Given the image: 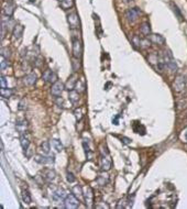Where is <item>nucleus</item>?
<instances>
[{
    "label": "nucleus",
    "instance_id": "nucleus-31",
    "mask_svg": "<svg viewBox=\"0 0 187 209\" xmlns=\"http://www.w3.org/2000/svg\"><path fill=\"white\" fill-rule=\"evenodd\" d=\"M8 66H9L8 60H6L5 57H2V56H1V62H0V67H1V69L3 71V69H6V68H8Z\"/></svg>",
    "mask_w": 187,
    "mask_h": 209
},
{
    "label": "nucleus",
    "instance_id": "nucleus-30",
    "mask_svg": "<svg viewBox=\"0 0 187 209\" xmlns=\"http://www.w3.org/2000/svg\"><path fill=\"white\" fill-rule=\"evenodd\" d=\"M1 56L5 57L6 60H8V57H10V50L7 47H2L1 49Z\"/></svg>",
    "mask_w": 187,
    "mask_h": 209
},
{
    "label": "nucleus",
    "instance_id": "nucleus-45",
    "mask_svg": "<svg viewBox=\"0 0 187 209\" xmlns=\"http://www.w3.org/2000/svg\"><path fill=\"white\" fill-rule=\"evenodd\" d=\"M5 1H11V0H5Z\"/></svg>",
    "mask_w": 187,
    "mask_h": 209
},
{
    "label": "nucleus",
    "instance_id": "nucleus-5",
    "mask_svg": "<svg viewBox=\"0 0 187 209\" xmlns=\"http://www.w3.org/2000/svg\"><path fill=\"white\" fill-rule=\"evenodd\" d=\"M64 206L67 209H75L79 206V199L76 198V196L74 195H67V197L64 200Z\"/></svg>",
    "mask_w": 187,
    "mask_h": 209
},
{
    "label": "nucleus",
    "instance_id": "nucleus-11",
    "mask_svg": "<svg viewBox=\"0 0 187 209\" xmlns=\"http://www.w3.org/2000/svg\"><path fill=\"white\" fill-rule=\"evenodd\" d=\"M77 82H78V77H77L76 74L69 76V78L67 79V82H66V84H65V89L66 90H68V91L74 90V88H76Z\"/></svg>",
    "mask_w": 187,
    "mask_h": 209
},
{
    "label": "nucleus",
    "instance_id": "nucleus-16",
    "mask_svg": "<svg viewBox=\"0 0 187 209\" xmlns=\"http://www.w3.org/2000/svg\"><path fill=\"white\" fill-rule=\"evenodd\" d=\"M43 177L44 179L46 182H49V183H51V182H53L55 179V177H56V174H55V172L54 170H44V172H43Z\"/></svg>",
    "mask_w": 187,
    "mask_h": 209
},
{
    "label": "nucleus",
    "instance_id": "nucleus-29",
    "mask_svg": "<svg viewBox=\"0 0 187 209\" xmlns=\"http://www.w3.org/2000/svg\"><path fill=\"white\" fill-rule=\"evenodd\" d=\"M76 88H77V90H78V93L85 91V80H84V78H82L80 80L77 82Z\"/></svg>",
    "mask_w": 187,
    "mask_h": 209
},
{
    "label": "nucleus",
    "instance_id": "nucleus-17",
    "mask_svg": "<svg viewBox=\"0 0 187 209\" xmlns=\"http://www.w3.org/2000/svg\"><path fill=\"white\" fill-rule=\"evenodd\" d=\"M150 40H151V42H153L154 44H159V45H163V44L165 43L164 38H163L162 35H160V34H152V35L150 36Z\"/></svg>",
    "mask_w": 187,
    "mask_h": 209
},
{
    "label": "nucleus",
    "instance_id": "nucleus-7",
    "mask_svg": "<svg viewBox=\"0 0 187 209\" xmlns=\"http://www.w3.org/2000/svg\"><path fill=\"white\" fill-rule=\"evenodd\" d=\"M141 14V11L139 8H131V9H128L126 12V18L128 19L129 22H134L135 20H138L139 16Z\"/></svg>",
    "mask_w": 187,
    "mask_h": 209
},
{
    "label": "nucleus",
    "instance_id": "nucleus-33",
    "mask_svg": "<svg viewBox=\"0 0 187 209\" xmlns=\"http://www.w3.org/2000/svg\"><path fill=\"white\" fill-rule=\"evenodd\" d=\"M0 87L1 88L8 87V82H7V79H6L5 76H1V78H0Z\"/></svg>",
    "mask_w": 187,
    "mask_h": 209
},
{
    "label": "nucleus",
    "instance_id": "nucleus-14",
    "mask_svg": "<svg viewBox=\"0 0 187 209\" xmlns=\"http://www.w3.org/2000/svg\"><path fill=\"white\" fill-rule=\"evenodd\" d=\"M16 131L20 134H24L28 130V121L27 120H19L16 123Z\"/></svg>",
    "mask_w": 187,
    "mask_h": 209
},
{
    "label": "nucleus",
    "instance_id": "nucleus-32",
    "mask_svg": "<svg viewBox=\"0 0 187 209\" xmlns=\"http://www.w3.org/2000/svg\"><path fill=\"white\" fill-rule=\"evenodd\" d=\"M97 182H98V184L100 185V186H104L107 183H108V178H106L104 179V177L101 175H99V177H98V179H97Z\"/></svg>",
    "mask_w": 187,
    "mask_h": 209
},
{
    "label": "nucleus",
    "instance_id": "nucleus-13",
    "mask_svg": "<svg viewBox=\"0 0 187 209\" xmlns=\"http://www.w3.org/2000/svg\"><path fill=\"white\" fill-rule=\"evenodd\" d=\"M34 161L38 164H47L54 163V156H44V155H35Z\"/></svg>",
    "mask_w": 187,
    "mask_h": 209
},
{
    "label": "nucleus",
    "instance_id": "nucleus-43",
    "mask_svg": "<svg viewBox=\"0 0 187 209\" xmlns=\"http://www.w3.org/2000/svg\"><path fill=\"white\" fill-rule=\"evenodd\" d=\"M118 118H119V116H116L115 119H112V122H113L115 124H118Z\"/></svg>",
    "mask_w": 187,
    "mask_h": 209
},
{
    "label": "nucleus",
    "instance_id": "nucleus-21",
    "mask_svg": "<svg viewBox=\"0 0 187 209\" xmlns=\"http://www.w3.org/2000/svg\"><path fill=\"white\" fill-rule=\"evenodd\" d=\"M140 32L142 33L143 35H145V36H148V34L151 33V28H150V24H148V22L142 23V25L140 28Z\"/></svg>",
    "mask_w": 187,
    "mask_h": 209
},
{
    "label": "nucleus",
    "instance_id": "nucleus-44",
    "mask_svg": "<svg viewBox=\"0 0 187 209\" xmlns=\"http://www.w3.org/2000/svg\"><path fill=\"white\" fill-rule=\"evenodd\" d=\"M184 138H185V142L187 143V131L185 132V135H184Z\"/></svg>",
    "mask_w": 187,
    "mask_h": 209
},
{
    "label": "nucleus",
    "instance_id": "nucleus-24",
    "mask_svg": "<svg viewBox=\"0 0 187 209\" xmlns=\"http://www.w3.org/2000/svg\"><path fill=\"white\" fill-rule=\"evenodd\" d=\"M50 150H51V146H50L49 141H43L41 143V151L43 152V154H45V155L50 154Z\"/></svg>",
    "mask_w": 187,
    "mask_h": 209
},
{
    "label": "nucleus",
    "instance_id": "nucleus-40",
    "mask_svg": "<svg viewBox=\"0 0 187 209\" xmlns=\"http://www.w3.org/2000/svg\"><path fill=\"white\" fill-rule=\"evenodd\" d=\"M173 7H174V11H175L176 13H177V16H178V19L181 20V19H182V14H181V12L178 11V9H177V7H176V6H173Z\"/></svg>",
    "mask_w": 187,
    "mask_h": 209
},
{
    "label": "nucleus",
    "instance_id": "nucleus-19",
    "mask_svg": "<svg viewBox=\"0 0 187 209\" xmlns=\"http://www.w3.org/2000/svg\"><path fill=\"white\" fill-rule=\"evenodd\" d=\"M73 194L76 196L79 200H82L84 198V192H82V188L79 185H76V186L73 187Z\"/></svg>",
    "mask_w": 187,
    "mask_h": 209
},
{
    "label": "nucleus",
    "instance_id": "nucleus-41",
    "mask_svg": "<svg viewBox=\"0 0 187 209\" xmlns=\"http://www.w3.org/2000/svg\"><path fill=\"white\" fill-rule=\"evenodd\" d=\"M121 140L123 141V143H126V144H129V143L131 142V140H130L129 138H126V137H122L121 138Z\"/></svg>",
    "mask_w": 187,
    "mask_h": 209
},
{
    "label": "nucleus",
    "instance_id": "nucleus-47",
    "mask_svg": "<svg viewBox=\"0 0 187 209\" xmlns=\"http://www.w3.org/2000/svg\"><path fill=\"white\" fill-rule=\"evenodd\" d=\"M58 1H63V0H58Z\"/></svg>",
    "mask_w": 187,
    "mask_h": 209
},
{
    "label": "nucleus",
    "instance_id": "nucleus-37",
    "mask_svg": "<svg viewBox=\"0 0 187 209\" xmlns=\"http://www.w3.org/2000/svg\"><path fill=\"white\" fill-rule=\"evenodd\" d=\"M73 69H74V72H77L79 69V63H78L77 60H74V62H73Z\"/></svg>",
    "mask_w": 187,
    "mask_h": 209
},
{
    "label": "nucleus",
    "instance_id": "nucleus-10",
    "mask_svg": "<svg viewBox=\"0 0 187 209\" xmlns=\"http://www.w3.org/2000/svg\"><path fill=\"white\" fill-rule=\"evenodd\" d=\"M42 78H43L44 80L46 82H57V75L55 74L53 71H51V69H47V71H45L43 73V75H42Z\"/></svg>",
    "mask_w": 187,
    "mask_h": 209
},
{
    "label": "nucleus",
    "instance_id": "nucleus-3",
    "mask_svg": "<svg viewBox=\"0 0 187 209\" xmlns=\"http://www.w3.org/2000/svg\"><path fill=\"white\" fill-rule=\"evenodd\" d=\"M82 192H84V199L86 201L87 207H93L94 204V192L90 186L82 187Z\"/></svg>",
    "mask_w": 187,
    "mask_h": 209
},
{
    "label": "nucleus",
    "instance_id": "nucleus-26",
    "mask_svg": "<svg viewBox=\"0 0 187 209\" xmlns=\"http://www.w3.org/2000/svg\"><path fill=\"white\" fill-rule=\"evenodd\" d=\"M52 146L54 148V150L56 152L63 151V145H62V143H60V141L56 140V139H53V140H52Z\"/></svg>",
    "mask_w": 187,
    "mask_h": 209
},
{
    "label": "nucleus",
    "instance_id": "nucleus-23",
    "mask_svg": "<svg viewBox=\"0 0 187 209\" xmlns=\"http://www.w3.org/2000/svg\"><path fill=\"white\" fill-rule=\"evenodd\" d=\"M74 6V0H63L60 1V7L64 10H68Z\"/></svg>",
    "mask_w": 187,
    "mask_h": 209
},
{
    "label": "nucleus",
    "instance_id": "nucleus-6",
    "mask_svg": "<svg viewBox=\"0 0 187 209\" xmlns=\"http://www.w3.org/2000/svg\"><path fill=\"white\" fill-rule=\"evenodd\" d=\"M82 53V42L78 38H73V55L75 58H79Z\"/></svg>",
    "mask_w": 187,
    "mask_h": 209
},
{
    "label": "nucleus",
    "instance_id": "nucleus-9",
    "mask_svg": "<svg viewBox=\"0 0 187 209\" xmlns=\"http://www.w3.org/2000/svg\"><path fill=\"white\" fill-rule=\"evenodd\" d=\"M65 89V86H64V84L62 82H54L53 85H52V88H51V94L53 95V96H55V97H58V96H60L62 95V93H63V90Z\"/></svg>",
    "mask_w": 187,
    "mask_h": 209
},
{
    "label": "nucleus",
    "instance_id": "nucleus-38",
    "mask_svg": "<svg viewBox=\"0 0 187 209\" xmlns=\"http://www.w3.org/2000/svg\"><path fill=\"white\" fill-rule=\"evenodd\" d=\"M6 29L7 28L1 23V40H3V38H5V34H6Z\"/></svg>",
    "mask_w": 187,
    "mask_h": 209
},
{
    "label": "nucleus",
    "instance_id": "nucleus-1",
    "mask_svg": "<svg viewBox=\"0 0 187 209\" xmlns=\"http://www.w3.org/2000/svg\"><path fill=\"white\" fill-rule=\"evenodd\" d=\"M100 152H101V170H108L111 168V165H112V161L109 155V152L106 146L101 145L100 146Z\"/></svg>",
    "mask_w": 187,
    "mask_h": 209
},
{
    "label": "nucleus",
    "instance_id": "nucleus-4",
    "mask_svg": "<svg viewBox=\"0 0 187 209\" xmlns=\"http://www.w3.org/2000/svg\"><path fill=\"white\" fill-rule=\"evenodd\" d=\"M165 65L168 68L170 73H176L177 72V64L175 60L173 58V55L170 54V52L165 53Z\"/></svg>",
    "mask_w": 187,
    "mask_h": 209
},
{
    "label": "nucleus",
    "instance_id": "nucleus-25",
    "mask_svg": "<svg viewBox=\"0 0 187 209\" xmlns=\"http://www.w3.org/2000/svg\"><path fill=\"white\" fill-rule=\"evenodd\" d=\"M20 143H21V146L23 150H28L29 146H30V141L25 135L22 134L21 138H20Z\"/></svg>",
    "mask_w": 187,
    "mask_h": 209
},
{
    "label": "nucleus",
    "instance_id": "nucleus-12",
    "mask_svg": "<svg viewBox=\"0 0 187 209\" xmlns=\"http://www.w3.org/2000/svg\"><path fill=\"white\" fill-rule=\"evenodd\" d=\"M66 197H67V194H66V192L64 189H57V190H55V192H53V195H52V198H53V200H54L55 203L64 201Z\"/></svg>",
    "mask_w": 187,
    "mask_h": 209
},
{
    "label": "nucleus",
    "instance_id": "nucleus-35",
    "mask_svg": "<svg viewBox=\"0 0 187 209\" xmlns=\"http://www.w3.org/2000/svg\"><path fill=\"white\" fill-rule=\"evenodd\" d=\"M66 179H67L68 183H74L76 178H75V176L73 175L72 173H67V175H66Z\"/></svg>",
    "mask_w": 187,
    "mask_h": 209
},
{
    "label": "nucleus",
    "instance_id": "nucleus-28",
    "mask_svg": "<svg viewBox=\"0 0 187 209\" xmlns=\"http://www.w3.org/2000/svg\"><path fill=\"white\" fill-rule=\"evenodd\" d=\"M21 198H22V200H23V203H25V204L31 203V196H30V194H29L28 190H24V189L22 190Z\"/></svg>",
    "mask_w": 187,
    "mask_h": 209
},
{
    "label": "nucleus",
    "instance_id": "nucleus-2",
    "mask_svg": "<svg viewBox=\"0 0 187 209\" xmlns=\"http://www.w3.org/2000/svg\"><path fill=\"white\" fill-rule=\"evenodd\" d=\"M173 87H174V90L177 91V93H181V91H183V90L185 89V87H186V79H185L184 75L178 74V75L175 77Z\"/></svg>",
    "mask_w": 187,
    "mask_h": 209
},
{
    "label": "nucleus",
    "instance_id": "nucleus-34",
    "mask_svg": "<svg viewBox=\"0 0 187 209\" xmlns=\"http://www.w3.org/2000/svg\"><path fill=\"white\" fill-rule=\"evenodd\" d=\"M132 42H133V44H134V46H141V41H140V38L139 36H133V38H132Z\"/></svg>",
    "mask_w": 187,
    "mask_h": 209
},
{
    "label": "nucleus",
    "instance_id": "nucleus-42",
    "mask_svg": "<svg viewBox=\"0 0 187 209\" xmlns=\"http://www.w3.org/2000/svg\"><path fill=\"white\" fill-rule=\"evenodd\" d=\"M56 104H58V107H63V99L58 98L57 100H56Z\"/></svg>",
    "mask_w": 187,
    "mask_h": 209
},
{
    "label": "nucleus",
    "instance_id": "nucleus-27",
    "mask_svg": "<svg viewBox=\"0 0 187 209\" xmlns=\"http://www.w3.org/2000/svg\"><path fill=\"white\" fill-rule=\"evenodd\" d=\"M69 100L73 104H76L77 101L79 100V94H78V91H74V90L69 91Z\"/></svg>",
    "mask_w": 187,
    "mask_h": 209
},
{
    "label": "nucleus",
    "instance_id": "nucleus-20",
    "mask_svg": "<svg viewBox=\"0 0 187 209\" xmlns=\"http://www.w3.org/2000/svg\"><path fill=\"white\" fill-rule=\"evenodd\" d=\"M13 12H14V5L13 3L7 5L5 7V9H3V14L6 16H11L13 14Z\"/></svg>",
    "mask_w": 187,
    "mask_h": 209
},
{
    "label": "nucleus",
    "instance_id": "nucleus-15",
    "mask_svg": "<svg viewBox=\"0 0 187 209\" xmlns=\"http://www.w3.org/2000/svg\"><path fill=\"white\" fill-rule=\"evenodd\" d=\"M22 33H23V25L21 24H16L13 28V31H12V35L14 40H20L22 36Z\"/></svg>",
    "mask_w": 187,
    "mask_h": 209
},
{
    "label": "nucleus",
    "instance_id": "nucleus-36",
    "mask_svg": "<svg viewBox=\"0 0 187 209\" xmlns=\"http://www.w3.org/2000/svg\"><path fill=\"white\" fill-rule=\"evenodd\" d=\"M19 109L20 110H25L27 109V101L23 99L20 101V104H19Z\"/></svg>",
    "mask_w": 187,
    "mask_h": 209
},
{
    "label": "nucleus",
    "instance_id": "nucleus-22",
    "mask_svg": "<svg viewBox=\"0 0 187 209\" xmlns=\"http://www.w3.org/2000/svg\"><path fill=\"white\" fill-rule=\"evenodd\" d=\"M0 95L2 98H9L13 95V90L10 88H1L0 89Z\"/></svg>",
    "mask_w": 187,
    "mask_h": 209
},
{
    "label": "nucleus",
    "instance_id": "nucleus-46",
    "mask_svg": "<svg viewBox=\"0 0 187 209\" xmlns=\"http://www.w3.org/2000/svg\"><path fill=\"white\" fill-rule=\"evenodd\" d=\"M126 1H132V0H126Z\"/></svg>",
    "mask_w": 187,
    "mask_h": 209
},
{
    "label": "nucleus",
    "instance_id": "nucleus-18",
    "mask_svg": "<svg viewBox=\"0 0 187 209\" xmlns=\"http://www.w3.org/2000/svg\"><path fill=\"white\" fill-rule=\"evenodd\" d=\"M36 79H38L36 75H35L34 73H31V74H29V75L25 76V78H24V82L28 84V85H30V86H32V85H34V84L36 82Z\"/></svg>",
    "mask_w": 187,
    "mask_h": 209
},
{
    "label": "nucleus",
    "instance_id": "nucleus-39",
    "mask_svg": "<svg viewBox=\"0 0 187 209\" xmlns=\"http://www.w3.org/2000/svg\"><path fill=\"white\" fill-rule=\"evenodd\" d=\"M82 145H84V148H85V152H86V154H88L89 152H90V150H89L88 144H86V141H84V142H82Z\"/></svg>",
    "mask_w": 187,
    "mask_h": 209
},
{
    "label": "nucleus",
    "instance_id": "nucleus-8",
    "mask_svg": "<svg viewBox=\"0 0 187 209\" xmlns=\"http://www.w3.org/2000/svg\"><path fill=\"white\" fill-rule=\"evenodd\" d=\"M67 22L71 29H78L79 28V18L76 12H72L67 16Z\"/></svg>",
    "mask_w": 187,
    "mask_h": 209
}]
</instances>
